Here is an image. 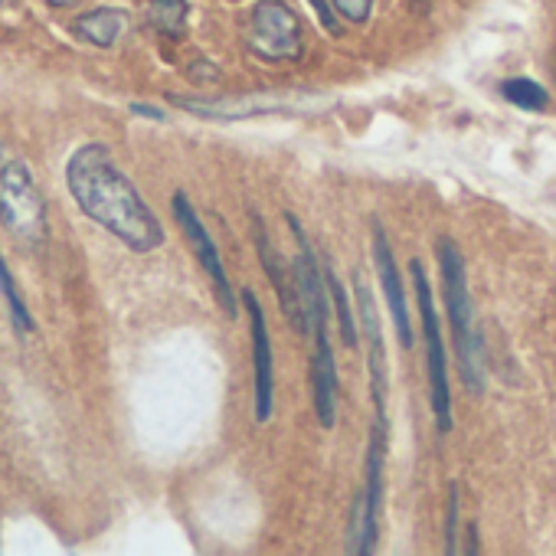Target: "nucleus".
<instances>
[{"label":"nucleus","instance_id":"11","mask_svg":"<svg viewBox=\"0 0 556 556\" xmlns=\"http://www.w3.org/2000/svg\"><path fill=\"white\" fill-rule=\"evenodd\" d=\"M249 325H252V367H255V419L265 422L271 416V344H268V328L258 299L245 289L242 292Z\"/></svg>","mask_w":556,"mask_h":556},{"label":"nucleus","instance_id":"8","mask_svg":"<svg viewBox=\"0 0 556 556\" xmlns=\"http://www.w3.org/2000/svg\"><path fill=\"white\" fill-rule=\"evenodd\" d=\"M252 232H255V249H258V262L268 275V282L278 295V305H282V315L289 318V325L299 331V334H308V318H305V305H302V292H299V282H295V268L282 258V252L275 249V242L268 239L262 219L252 213Z\"/></svg>","mask_w":556,"mask_h":556},{"label":"nucleus","instance_id":"17","mask_svg":"<svg viewBox=\"0 0 556 556\" xmlns=\"http://www.w3.org/2000/svg\"><path fill=\"white\" fill-rule=\"evenodd\" d=\"M0 295H4V302H8V312H11L14 328H17L21 334H30V331H34V318H30V308L24 305V295H21V289H17V278L11 275L4 255H0Z\"/></svg>","mask_w":556,"mask_h":556},{"label":"nucleus","instance_id":"21","mask_svg":"<svg viewBox=\"0 0 556 556\" xmlns=\"http://www.w3.org/2000/svg\"><path fill=\"white\" fill-rule=\"evenodd\" d=\"M331 4L351 24H364L370 17V11H374V0H331Z\"/></svg>","mask_w":556,"mask_h":556},{"label":"nucleus","instance_id":"19","mask_svg":"<svg viewBox=\"0 0 556 556\" xmlns=\"http://www.w3.org/2000/svg\"><path fill=\"white\" fill-rule=\"evenodd\" d=\"M325 275H328V292H331V299H334V305H338V325H341V338H344V344H348V348H357V325H354V312H351L348 292H344L341 278H338L331 268H325Z\"/></svg>","mask_w":556,"mask_h":556},{"label":"nucleus","instance_id":"20","mask_svg":"<svg viewBox=\"0 0 556 556\" xmlns=\"http://www.w3.org/2000/svg\"><path fill=\"white\" fill-rule=\"evenodd\" d=\"M445 553H458V484H448V517H445Z\"/></svg>","mask_w":556,"mask_h":556},{"label":"nucleus","instance_id":"13","mask_svg":"<svg viewBox=\"0 0 556 556\" xmlns=\"http://www.w3.org/2000/svg\"><path fill=\"white\" fill-rule=\"evenodd\" d=\"M312 390H315V419L321 429H331L338 419V364L328 341V328H315Z\"/></svg>","mask_w":556,"mask_h":556},{"label":"nucleus","instance_id":"14","mask_svg":"<svg viewBox=\"0 0 556 556\" xmlns=\"http://www.w3.org/2000/svg\"><path fill=\"white\" fill-rule=\"evenodd\" d=\"M170 102L190 115H200V118H213V122H236V118H252V115H262V112H275L282 109V102H268V99H255L252 96H242V99H184V96H170Z\"/></svg>","mask_w":556,"mask_h":556},{"label":"nucleus","instance_id":"3","mask_svg":"<svg viewBox=\"0 0 556 556\" xmlns=\"http://www.w3.org/2000/svg\"><path fill=\"white\" fill-rule=\"evenodd\" d=\"M0 223L27 252H40L47 245V197L37 187L27 161L11 154H0Z\"/></svg>","mask_w":556,"mask_h":556},{"label":"nucleus","instance_id":"4","mask_svg":"<svg viewBox=\"0 0 556 556\" xmlns=\"http://www.w3.org/2000/svg\"><path fill=\"white\" fill-rule=\"evenodd\" d=\"M409 275L419 299V318H422V341H426V364H429V400H432V416L435 429L448 432L452 429V393H448V374H445V348H442V331H439V315L432 302L429 278L419 258L409 262Z\"/></svg>","mask_w":556,"mask_h":556},{"label":"nucleus","instance_id":"23","mask_svg":"<svg viewBox=\"0 0 556 556\" xmlns=\"http://www.w3.org/2000/svg\"><path fill=\"white\" fill-rule=\"evenodd\" d=\"M131 115H138V118H151V122H164V118H167L161 109H154V105H144V102H135V105H131Z\"/></svg>","mask_w":556,"mask_h":556},{"label":"nucleus","instance_id":"18","mask_svg":"<svg viewBox=\"0 0 556 556\" xmlns=\"http://www.w3.org/2000/svg\"><path fill=\"white\" fill-rule=\"evenodd\" d=\"M501 96H504L507 102L520 105V109H530V112H540V109L549 105V96L543 92V86H536V83H530V79H507V83L501 86Z\"/></svg>","mask_w":556,"mask_h":556},{"label":"nucleus","instance_id":"10","mask_svg":"<svg viewBox=\"0 0 556 556\" xmlns=\"http://www.w3.org/2000/svg\"><path fill=\"white\" fill-rule=\"evenodd\" d=\"M286 219H289V226H292V232H295V245H299L292 268H295V282H299V292H302L308 331L328 328V289H325L328 275L318 268V258H315V252H312V245H308V236L302 232L299 219H295L292 213H286Z\"/></svg>","mask_w":556,"mask_h":556},{"label":"nucleus","instance_id":"24","mask_svg":"<svg viewBox=\"0 0 556 556\" xmlns=\"http://www.w3.org/2000/svg\"><path fill=\"white\" fill-rule=\"evenodd\" d=\"M47 4H50V8H76L79 0H47Z\"/></svg>","mask_w":556,"mask_h":556},{"label":"nucleus","instance_id":"25","mask_svg":"<svg viewBox=\"0 0 556 556\" xmlns=\"http://www.w3.org/2000/svg\"><path fill=\"white\" fill-rule=\"evenodd\" d=\"M14 4V0H0V8H11Z\"/></svg>","mask_w":556,"mask_h":556},{"label":"nucleus","instance_id":"16","mask_svg":"<svg viewBox=\"0 0 556 556\" xmlns=\"http://www.w3.org/2000/svg\"><path fill=\"white\" fill-rule=\"evenodd\" d=\"M144 21L170 40H180L187 30V0H148Z\"/></svg>","mask_w":556,"mask_h":556},{"label":"nucleus","instance_id":"22","mask_svg":"<svg viewBox=\"0 0 556 556\" xmlns=\"http://www.w3.org/2000/svg\"><path fill=\"white\" fill-rule=\"evenodd\" d=\"M308 4L315 8V14L321 17L325 30H328L331 37H341V34H344V30H341V24H338V17H334V11H331V4H328V0H308Z\"/></svg>","mask_w":556,"mask_h":556},{"label":"nucleus","instance_id":"5","mask_svg":"<svg viewBox=\"0 0 556 556\" xmlns=\"http://www.w3.org/2000/svg\"><path fill=\"white\" fill-rule=\"evenodd\" d=\"M245 43L265 63L299 60L302 50H305L302 21L295 17V11L289 4H282V0H262V4H255V11L249 17Z\"/></svg>","mask_w":556,"mask_h":556},{"label":"nucleus","instance_id":"1","mask_svg":"<svg viewBox=\"0 0 556 556\" xmlns=\"http://www.w3.org/2000/svg\"><path fill=\"white\" fill-rule=\"evenodd\" d=\"M66 187L76 206L128 249L151 252L164 242V229L154 210L144 203L105 144L92 141L76 148V154L66 161Z\"/></svg>","mask_w":556,"mask_h":556},{"label":"nucleus","instance_id":"6","mask_svg":"<svg viewBox=\"0 0 556 556\" xmlns=\"http://www.w3.org/2000/svg\"><path fill=\"white\" fill-rule=\"evenodd\" d=\"M383 458H387V419H377L370 429L367 445V484L364 494L354 504L351 517V553H374L377 546V517H380V497H383Z\"/></svg>","mask_w":556,"mask_h":556},{"label":"nucleus","instance_id":"2","mask_svg":"<svg viewBox=\"0 0 556 556\" xmlns=\"http://www.w3.org/2000/svg\"><path fill=\"white\" fill-rule=\"evenodd\" d=\"M439 265H442V295L448 308V325H452V341L458 351V367L468 393L484 390V348L481 334L475 328V305L468 295V275H465V258L458 245L442 236L439 239Z\"/></svg>","mask_w":556,"mask_h":556},{"label":"nucleus","instance_id":"12","mask_svg":"<svg viewBox=\"0 0 556 556\" xmlns=\"http://www.w3.org/2000/svg\"><path fill=\"white\" fill-rule=\"evenodd\" d=\"M374 258H377V271L387 292V305H390V318L396 325L400 344L409 351L413 348V325H409V308H406V295H403V282H400V268H396V255L390 249V239L380 226H374Z\"/></svg>","mask_w":556,"mask_h":556},{"label":"nucleus","instance_id":"15","mask_svg":"<svg viewBox=\"0 0 556 556\" xmlns=\"http://www.w3.org/2000/svg\"><path fill=\"white\" fill-rule=\"evenodd\" d=\"M125 30H128V14L118 8H96L73 21V34L99 50H112L125 37Z\"/></svg>","mask_w":556,"mask_h":556},{"label":"nucleus","instance_id":"9","mask_svg":"<svg viewBox=\"0 0 556 556\" xmlns=\"http://www.w3.org/2000/svg\"><path fill=\"white\" fill-rule=\"evenodd\" d=\"M357 292V312H361V331L367 338V370H370V387H374V409L377 419H387V390H390V367H387V348H383V331H380V315L377 302L364 282V275L354 278Z\"/></svg>","mask_w":556,"mask_h":556},{"label":"nucleus","instance_id":"7","mask_svg":"<svg viewBox=\"0 0 556 556\" xmlns=\"http://www.w3.org/2000/svg\"><path fill=\"white\" fill-rule=\"evenodd\" d=\"M170 206H174V219L180 223V229H184V236H187V242H190L197 262H200L203 271L210 275V286H213L216 302L223 305V312H226L229 318H236V295H232V286H229V278H226L223 258H219V252H216V245H213L206 226L200 223L193 203L187 200V193H174V203H170Z\"/></svg>","mask_w":556,"mask_h":556}]
</instances>
